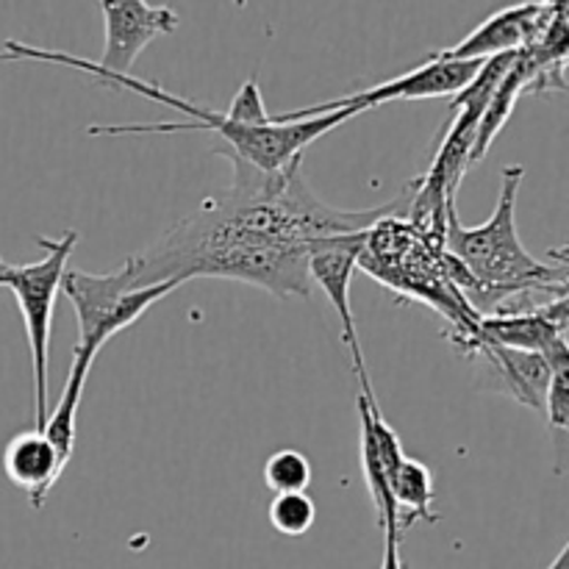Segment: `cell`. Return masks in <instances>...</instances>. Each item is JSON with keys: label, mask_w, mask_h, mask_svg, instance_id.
<instances>
[{"label": "cell", "mask_w": 569, "mask_h": 569, "mask_svg": "<svg viewBox=\"0 0 569 569\" xmlns=\"http://www.w3.org/2000/svg\"><path fill=\"white\" fill-rule=\"evenodd\" d=\"M217 153L231 161V189L206 198L142 253L128 256L122 267L131 289L231 278L267 289L272 298L309 300L311 244L370 231L400 206L398 198L365 211L337 209L306 183L300 161L287 170L261 172L237 156Z\"/></svg>", "instance_id": "6da1fadb"}, {"label": "cell", "mask_w": 569, "mask_h": 569, "mask_svg": "<svg viewBox=\"0 0 569 569\" xmlns=\"http://www.w3.org/2000/svg\"><path fill=\"white\" fill-rule=\"evenodd\" d=\"M526 167L509 164L500 176L498 206L481 226H461L450 214L445 231V270L478 317H492L506 303L526 300V295L545 289L567 295V264H545L526 250L517 233L515 211Z\"/></svg>", "instance_id": "7a4b0ae2"}, {"label": "cell", "mask_w": 569, "mask_h": 569, "mask_svg": "<svg viewBox=\"0 0 569 569\" xmlns=\"http://www.w3.org/2000/svg\"><path fill=\"white\" fill-rule=\"evenodd\" d=\"M94 78L109 87L128 89V92H137L142 98L153 100V103L167 106V109H176L178 114H183V122H144V126H89L92 137H126V133H181V131H209L217 133L228 148H217L222 153H231L237 159H242L244 164L256 167L261 172H278L287 170L289 164H298L303 150L309 144H315L317 139L326 137L328 131L339 128L342 122L359 117L356 111L339 109L328 111V114L309 117V120H292L281 122L272 120L261 122V126H248V122H237L233 117H228L226 111H214L209 106H200L194 100L181 98L176 92H167L164 87L153 81H142V78L133 76H103V72H94Z\"/></svg>", "instance_id": "3957f363"}, {"label": "cell", "mask_w": 569, "mask_h": 569, "mask_svg": "<svg viewBox=\"0 0 569 569\" xmlns=\"http://www.w3.org/2000/svg\"><path fill=\"white\" fill-rule=\"evenodd\" d=\"M178 287L181 283L167 281L156 283V287L131 289L126 267H117L111 272H83L67 267L64 278H61V295L76 309L78 342L72 350V365L59 403L48 411L50 431L59 437H70L78 431V406H81L83 387H87V378L103 345L131 328L144 311L153 309Z\"/></svg>", "instance_id": "277c9868"}, {"label": "cell", "mask_w": 569, "mask_h": 569, "mask_svg": "<svg viewBox=\"0 0 569 569\" xmlns=\"http://www.w3.org/2000/svg\"><path fill=\"white\" fill-rule=\"evenodd\" d=\"M78 231L67 228L61 237H39L37 244L44 259L31 264H9L0 259V287L14 295L26 326L28 348L33 365V415L37 428L44 426L50 411V328H53V306L61 292V278L70 264L72 250L78 248Z\"/></svg>", "instance_id": "5b68a950"}, {"label": "cell", "mask_w": 569, "mask_h": 569, "mask_svg": "<svg viewBox=\"0 0 569 569\" xmlns=\"http://www.w3.org/2000/svg\"><path fill=\"white\" fill-rule=\"evenodd\" d=\"M106 22V48L103 59L89 61L81 56L64 53V50L33 48L26 42H6V53L14 56L17 61H48V64H64L72 70H81L94 76H131V67L142 56V50L153 42L156 37H164L178 28V14L170 6L142 3V0H103L100 3Z\"/></svg>", "instance_id": "8992f818"}, {"label": "cell", "mask_w": 569, "mask_h": 569, "mask_svg": "<svg viewBox=\"0 0 569 569\" xmlns=\"http://www.w3.org/2000/svg\"><path fill=\"white\" fill-rule=\"evenodd\" d=\"M483 61H445L428 56L420 67L409 70L406 76L392 78L387 83H378L372 89H361V92L345 94V98L326 100V103L306 106V109L287 111L272 120L292 122V120H309V117L328 114V111L348 109L361 114V111L378 109V106L389 103V100H428V98H442V94H459L472 78L478 76Z\"/></svg>", "instance_id": "52a82bcc"}, {"label": "cell", "mask_w": 569, "mask_h": 569, "mask_svg": "<svg viewBox=\"0 0 569 569\" xmlns=\"http://www.w3.org/2000/svg\"><path fill=\"white\" fill-rule=\"evenodd\" d=\"M367 233H345V237H328L311 244L309 250V278L311 287H320L326 292L328 303L333 306L342 326V342L348 345L350 359H353V372L361 383V398L378 403L376 389L370 383V372L365 365V350L359 345V331H356V317L350 309V281L359 270V256L365 250Z\"/></svg>", "instance_id": "ba28073f"}, {"label": "cell", "mask_w": 569, "mask_h": 569, "mask_svg": "<svg viewBox=\"0 0 569 569\" xmlns=\"http://www.w3.org/2000/svg\"><path fill=\"white\" fill-rule=\"evenodd\" d=\"M556 6L559 3H517L495 11L459 44L433 50L431 56L445 61H487L495 56L517 53L542 37L548 22L553 20Z\"/></svg>", "instance_id": "9c48e42d"}, {"label": "cell", "mask_w": 569, "mask_h": 569, "mask_svg": "<svg viewBox=\"0 0 569 569\" xmlns=\"http://www.w3.org/2000/svg\"><path fill=\"white\" fill-rule=\"evenodd\" d=\"M567 295H556L545 306H522L503 315L481 317L476 339L500 348L550 356L556 348L567 345Z\"/></svg>", "instance_id": "30bf717a"}, {"label": "cell", "mask_w": 569, "mask_h": 569, "mask_svg": "<svg viewBox=\"0 0 569 569\" xmlns=\"http://www.w3.org/2000/svg\"><path fill=\"white\" fill-rule=\"evenodd\" d=\"M64 467L59 450L39 428L14 433L3 450L6 478L26 495L33 509H42L48 503L50 489L59 483Z\"/></svg>", "instance_id": "8fae6325"}, {"label": "cell", "mask_w": 569, "mask_h": 569, "mask_svg": "<svg viewBox=\"0 0 569 569\" xmlns=\"http://www.w3.org/2000/svg\"><path fill=\"white\" fill-rule=\"evenodd\" d=\"M459 345L470 353H481L487 359L492 378L503 387L506 395H511L517 403L528 406L531 411H542L545 415V392H548L550 383V367L545 356L500 348V345L478 342V339Z\"/></svg>", "instance_id": "7c38bea8"}, {"label": "cell", "mask_w": 569, "mask_h": 569, "mask_svg": "<svg viewBox=\"0 0 569 569\" xmlns=\"http://www.w3.org/2000/svg\"><path fill=\"white\" fill-rule=\"evenodd\" d=\"M389 492H392L398 511L403 509L400 528L415 526L417 520L437 522V515H433V476L422 461L403 456L392 476H389Z\"/></svg>", "instance_id": "4fadbf2b"}, {"label": "cell", "mask_w": 569, "mask_h": 569, "mask_svg": "<svg viewBox=\"0 0 569 569\" xmlns=\"http://www.w3.org/2000/svg\"><path fill=\"white\" fill-rule=\"evenodd\" d=\"M264 483L272 495L306 492L311 483V461L300 450H276L264 465Z\"/></svg>", "instance_id": "5bb4252c"}, {"label": "cell", "mask_w": 569, "mask_h": 569, "mask_svg": "<svg viewBox=\"0 0 569 569\" xmlns=\"http://www.w3.org/2000/svg\"><path fill=\"white\" fill-rule=\"evenodd\" d=\"M317 506L306 492L298 495H276L270 503V526L281 537L298 539L315 528Z\"/></svg>", "instance_id": "9a60e30c"}, {"label": "cell", "mask_w": 569, "mask_h": 569, "mask_svg": "<svg viewBox=\"0 0 569 569\" xmlns=\"http://www.w3.org/2000/svg\"><path fill=\"white\" fill-rule=\"evenodd\" d=\"M550 367V383L545 392V417L550 428L567 431L569 426V348L561 345L553 353L545 356Z\"/></svg>", "instance_id": "2e32d148"}, {"label": "cell", "mask_w": 569, "mask_h": 569, "mask_svg": "<svg viewBox=\"0 0 569 569\" xmlns=\"http://www.w3.org/2000/svg\"><path fill=\"white\" fill-rule=\"evenodd\" d=\"M228 117H233L237 122H248V126H261V122H270V114L264 109V100H261V89L253 78L242 83V89L233 98L231 109L226 111Z\"/></svg>", "instance_id": "e0dca14e"}, {"label": "cell", "mask_w": 569, "mask_h": 569, "mask_svg": "<svg viewBox=\"0 0 569 569\" xmlns=\"http://www.w3.org/2000/svg\"><path fill=\"white\" fill-rule=\"evenodd\" d=\"M381 569H403L400 565V528L387 526L383 528V565Z\"/></svg>", "instance_id": "ac0fdd59"}, {"label": "cell", "mask_w": 569, "mask_h": 569, "mask_svg": "<svg viewBox=\"0 0 569 569\" xmlns=\"http://www.w3.org/2000/svg\"><path fill=\"white\" fill-rule=\"evenodd\" d=\"M548 569H569V545H565V548H561V553L556 556L553 565H550Z\"/></svg>", "instance_id": "d6986e66"}, {"label": "cell", "mask_w": 569, "mask_h": 569, "mask_svg": "<svg viewBox=\"0 0 569 569\" xmlns=\"http://www.w3.org/2000/svg\"><path fill=\"white\" fill-rule=\"evenodd\" d=\"M3 61H17V59L11 53H6V50H0V64H3Z\"/></svg>", "instance_id": "ffe728a7"}]
</instances>
